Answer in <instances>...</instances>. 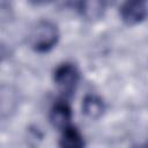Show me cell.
<instances>
[{"label": "cell", "mask_w": 148, "mask_h": 148, "mask_svg": "<svg viewBox=\"0 0 148 148\" xmlns=\"http://www.w3.org/2000/svg\"><path fill=\"white\" fill-rule=\"evenodd\" d=\"M59 32L57 25L47 20L38 21L29 34V44L37 52H47L58 42Z\"/></svg>", "instance_id": "obj_1"}, {"label": "cell", "mask_w": 148, "mask_h": 148, "mask_svg": "<svg viewBox=\"0 0 148 148\" xmlns=\"http://www.w3.org/2000/svg\"><path fill=\"white\" fill-rule=\"evenodd\" d=\"M53 80L60 92H62L65 97H71L79 83L80 73L74 64L64 62L56 68Z\"/></svg>", "instance_id": "obj_2"}, {"label": "cell", "mask_w": 148, "mask_h": 148, "mask_svg": "<svg viewBox=\"0 0 148 148\" xmlns=\"http://www.w3.org/2000/svg\"><path fill=\"white\" fill-rule=\"evenodd\" d=\"M120 16L127 24H136L147 15V7L143 1H126L120 7Z\"/></svg>", "instance_id": "obj_3"}, {"label": "cell", "mask_w": 148, "mask_h": 148, "mask_svg": "<svg viewBox=\"0 0 148 148\" xmlns=\"http://www.w3.org/2000/svg\"><path fill=\"white\" fill-rule=\"evenodd\" d=\"M72 118V110L69 104L66 102V99H59L57 101L50 111V120L52 125L57 128L64 130L67 127Z\"/></svg>", "instance_id": "obj_4"}, {"label": "cell", "mask_w": 148, "mask_h": 148, "mask_svg": "<svg viewBox=\"0 0 148 148\" xmlns=\"http://www.w3.org/2000/svg\"><path fill=\"white\" fill-rule=\"evenodd\" d=\"M59 147L60 148H84L83 136L81 135L80 131L75 126L68 125L61 132Z\"/></svg>", "instance_id": "obj_5"}, {"label": "cell", "mask_w": 148, "mask_h": 148, "mask_svg": "<svg viewBox=\"0 0 148 148\" xmlns=\"http://www.w3.org/2000/svg\"><path fill=\"white\" fill-rule=\"evenodd\" d=\"M104 111V103L103 101L96 95H87L82 101V112L90 117L97 118Z\"/></svg>", "instance_id": "obj_6"}]
</instances>
